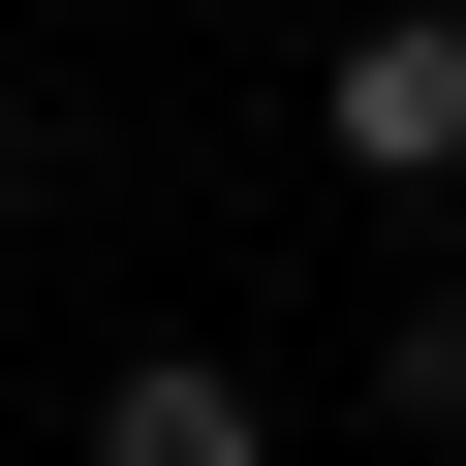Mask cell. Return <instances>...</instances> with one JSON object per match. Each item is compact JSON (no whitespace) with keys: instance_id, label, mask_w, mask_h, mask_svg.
<instances>
[{"instance_id":"1","label":"cell","mask_w":466,"mask_h":466,"mask_svg":"<svg viewBox=\"0 0 466 466\" xmlns=\"http://www.w3.org/2000/svg\"><path fill=\"white\" fill-rule=\"evenodd\" d=\"M311 156H342V187H466V0H404V32L311 63Z\"/></svg>"},{"instance_id":"2","label":"cell","mask_w":466,"mask_h":466,"mask_svg":"<svg viewBox=\"0 0 466 466\" xmlns=\"http://www.w3.org/2000/svg\"><path fill=\"white\" fill-rule=\"evenodd\" d=\"M94 466H280V373L249 342H125L94 373Z\"/></svg>"},{"instance_id":"3","label":"cell","mask_w":466,"mask_h":466,"mask_svg":"<svg viewBox=\"0 0 466 466\" xmlns=\"http://www.w3.org/2000/svg\"><path fill=\"white\" fill-rule=\"evenodd\" d=\"M373 404H404V435L466 466V249H435V280H373Z\"/></svg>"},{"instance_id":"4","label":"cell","mask_w":466,"mask_h":466,"mask_svg":"<svg viewBox=\"0 0 466 466\" xmlns=\"http://www.w3.org/2000/svg\"><path fill=\"white\" fill-rule=\"evenodd\" d=\"M32 187H63V125H32V94H0V218H32Z\"/></svg>"}]
</instances>
